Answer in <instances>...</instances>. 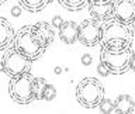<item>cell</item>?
I'll return each instance as SVG.
<instances>
[{
    "label": "cell",
    "instance_id": "6da1fadb",
    "mask_svg": "<svg viewBox=\"0 0 135 114\" xmlns=\"http://www.w3.org/2000/svg\"><path fill=\"white\" fill-rule=\"evenodd\" d=\"M134 41V30L129 24L111 17L103 23V35H101V48L108 51H124L131 48Z\"/></svg>",
    "mask_w": 135,
    "mask_h": 114
},
{
    "label": "cell",
    "instance_id": "7a4b0ae2",
    "mask_svg": "<svg viewBox=\"0 0 135 114\" xmlns=\"http://www.w3.org/2000/svg\"><path fill=\"white\" fill-rule=\"evenodd\" d=\"M76 100L86 108H96L104 100V86L96 78H84L76 86Z\"/></svg>",
    "mask_w": 135,
    "mask_h": 114
},
{
    "label": "cell",
    "instance_id": "3957f363",
    "mask_svg": "<svg viewBox=\"0 0 135 114\" xmlns=\"http://www.w3.org/2000/svg\"><path fill=\"white\" fill-rule=\"evenodd\" d=\"M32 66V61L28 59L24 54H21L14 45L7 48L2 58V70L8 78H16L20 75L30 73Z\"/></svg>",
    "mask_w": 135,
    "mask_h": 114
},
{
    "label": "cell",
    "instance_id": "277c9868",
    "mask_svg": "<svg viewBox=\"0 0 135 114\" xmlns=\"http://www.w3.org/2000/svg\"><path fill=\"white\" fill-rule=\"evenodd\" d=\"M34 76L30 73L11 78L8 82V94L17 104H28L35 100L34 92Z\"/></svg>",
    "mask_w": 135,
    "mask_h": 114
},
{
    "label": "cell",
    "instance_id": "5b68a950",
    "mask_svg": "<svg viewBox=\"0 0 135 114\" xmlns=\"http://www.w3.org/2000/svg\"><path fill=\"white\" fill-rule=\"evenodd\" d=\"M13 45L21 54H24L28 59H31L32 62L37 61L40 56H42V54L46 51V48H44L37 41V38L32 32V25H24V27H21L17 31L16 41Z\"/></svg>",
    "mask_w": 135,
    "mask_h": 114
},
{
    "label": "cell",
    "instance_id": "8992f818",
    "mask_svg": "<svg viewBox=\"0 0 135 114\" xmlns=\"http://www.w3.org/2000/svg\"><path fill=\"white\" fill-rule=\"evenodd\" d=\"M132 56V48H127L124 51H108L105 48L100 49V61L108 68L113 75H122L129 70Z\"/></svg>",
    "mask_w": 135,
    "mask_h": 114
},
{
    "label": "cell",
    "instance_id": "52a82bcc",
    "mask_svg": "<svg viewBox=\"0 0 135 114\" xmlns=\"http://www.w3.org/2000/svg\"><path fill=\"white\" fill-rule=\"evenodd\" d=\"M103 23L94 18L83 20L79 24V42L84 46H94L101 44Z\"/></svg>",
    "mask_w": 135,
    "mask_h": 114
},
{
    "label": "cell",
    "instance_id": "ba28073f",
    "mask_svg": "<svg viewBox=\"0 0 135 114\" xmlns=\"http://www.w3.org/2000/svg\"><path fill=\"white\" fill-rule=\"evenodd\" d=\"M114 17L125 24L135 23V0H113Z\"/></svg>",
    "mask_w": 135,
    "mask_h": 114
},
{
    "label": "cell",
    "instance_id": "9c48e42d",
    "mask_svg": "<svg viewBox=\"0 0 135 114\" xmlns=\"http://www.w3.org/2000/svg\"><path fill=\"white\" fill-rule=\"evenodd\" d=\"M89 13H90L91 18H94L100 23L110 20L111 17H114V4L113 0L108 2H97V0H90L87 4Z\"/></svg>",
    "mask_w": 135,
    "mask_h": 114
},
{
    "label": "cell",
    "instance_id": "30bf717a",
    "mask_svg": "<svg viewBox=\"0 0 135 114\" xmlns=\"http://www.w3.org/2000/svg\"><path fill=\"white\" fill-rule=\"evenodd\" d=\"M32 32L35 35L37 41L44 46V48H48V46L54 42L55 38V32L52 28V24H48L45 21H40V23L32 24Z\"/></svg>",
    "mask_w": 135,
    "mask_h": 114
},
{
    "label": "cell",
    "instance_id": "8fae6325",
    "mask_svg": "<svg viewBox=\"0 0 135 114\" xmlns=\"http://www.w3.org/2000/svg\"><path fill=\"white\" fill-rule=\"evenodd\" d=\"M58 31L61 41L66 45H72L79 40V24L75 21H65Z\"/></svg>",
    "mask_w": 135,
    "mask_h": 114
},
{
    "label": "cell",
    "instance_id": "7c38bea8",
    "mask_svg": "<svg viewBox=\"0 0 135 114\" xmlns=\"http://www.w3.org/2000/svg\"><path fill=\"white\" fill-rule=\"evenodd\" d=\"M16 35L17 32L11 27V24L4 17H2L0 18V49L6 51L7 48H10L16 41Z\"/></svg>",
    "mask_w": 135,
    "mask_h": 114
},
{
    "label": "cell",
    "instance_id": "4fadbf2b",
    "mask_svg": "<svg viewBox=\"0 0 135 114\" xmlns=\"http://www.w3.org/2000/svg\"><path fill=\"white\" fill-rule=\"evenodd\" d=\"M114 103H115L117 114H134L135 101L129 94H120L114 100Z\"/></svg>",
    "mask_w": 135,
    "mask_h": 114
},
{
    "label": "cell",
    "instance_id": "5bb4252c",
    "mask_svg": "<svg viewBox=\"0 0 135 114\" xmlns=\"http://www.w3.org/2000/svg\"><path fill=\"white\" fill-rule=\"evenodd\" d=\"M52 0H18L20 6L25 8V10L31 11V13H37L41 11L48 6Z\"/></svg>",
    "mask_w": 135,
    "mask_h": 114
},
{
    "label": "cell",
    "instance_id": "9a60e30c",
    "mask_svg": "<svg viewBox=\"0 0 135 114\" xmlns=\"http://www.w3.org/2000/svg\"><path fill=\"white\" fill-rule=\"evenodd\" d=\"M58 2L62 7H65L66 10L79 11V10H82V8L86 7L90 0H58Z\"/></svg>",
    "mask_w": 135,
    "mask_h": 114
},
{
    "label": "cell",
    "instance_id": "2e32d148",
    "mask_svg": "<svg viewBox=\"0 0 135 114\" xmlns=\"http://www.w3.org/2000/svg\"><path fill=\"white\" fill-rule=\"evenodd\" d=\"M46 83L44 78H35L34 79V92H35V100H44V92L46 87Z\"/></svg>",
    "mask_w": 135,
    "mask_h": 114
},
{
    "label": "cell",
    "instance_id": "e0dca14e",
    "mask_svg": "<svg viewBox=\"0 0 135 114\" xmlns=\"http://www.w3.org/2000/svg\"><path fill=\"white\" fill-rule=\"evenodd\" d=\"M99 110H100V113H103V114L115 113V103H114L113 100H110V99H104V100L100 103Z\"/></svg>",
    "mask_w": 135,
    "mask_h": 114
},
{
    "label": "cell",
    "instance_id": "ac0fdd59",
    "mask_svg": "<svg viewBox=\"0 0 135 114\" xmlns=\"http://www.w3.org/2000/svg\"><path fill=\"white\" fill-rule=\"evenodd\" d=\"M55 97H56V89H55L52 84L48 83L45 87V92H44V100L51 101V100H54Z\"/></svg>",
    "mask_w": 135,
    "mask_h": 114
},
{
    "label": "cell",
    "instance_id": "d6986e66",
    "mask_svg": "<svg viewBox=\"0 0 135 114\" xmlns=\"http://www.w3.org/2000/svg\"><path fill=\"white\" fill-rule=\"evenodd\" d=\"M97 72H99V75L103 76V78H105V76H108L110 73H111V72H110V69H108V68L105 66L101 61H100L99 65H97Z\"/></svg>",
    "mask_w": 135,
    "mask_h": 114
},
{
    "label": "cell",
    "instance_id": "ffe728a7",
    "mask_svg": "<svg viewBox=\"0 0 135 114\" xmlns=\"http://www.w3.org/2000/svg\"><path fill=\"white\" fill-rule=\"evenodd\" d=\"M63 23H65V21H63V18H62L61 16H55L54 18H52V27L54 28H58L59 30V28L62 27Z\"/></svg>",
    "mask_w": 135,
    "mask_h": 114
},
{
    "label": "cell",
    "instance_id": "44dd1931",
    "mask_svg": "<svg viewBox=\"0 0 135 114\" xmlns=\"http://www.w3.org/2000/svg\"><path fill=\"white\" fill-rule=\"evenodd\" d=\"M80 61H82V65H84V66H90L91 62H93V58H91L90 54H84Z\"/></svg>",
    "mask_w": 135,
    "mask_h": 114
},
{
    "label": "cell",
    "instance_id": "7402d4cb",
    "mask_svg": "<svg viewBox=\"0 0 135 114\" xmlns=\"http://www.w3.org/2000/svg\"><path fill=\"white\" fill-rule=\"evenodd\" d=\"M21 11H23V10H21V7H18V6H16V7L11 8V14L14 17H18L21 14Z\"/></svg>",
    "mask_w": 135,
    "mask_h": 114
},
{
    "label": "cell",
    "instance_id": "603a6c76",
    "mask_svg": "<svg viewBox=\"0 0 135 114\" xmlns=\"http://www.w3.org/2000/svg\"><path fill=\"white\" fill-rule=\"evenodd\" d=\"M54 73H55V75H61V73H62V68H61V66H56V68L54 69Z\"/></svg>",
    "mask_w": 135,
    "mask_h": 114
},
{
    "label": "cell",
    "instance_id": "cb8c5ba5",
    "mask_svg": "<svg viewBox=\"0 0 135 114\" xmlns=\"http://www.w3.org/2000/svg\"><path fill=\"white\" fill-rule=\"evenodd\" d=\"M131 70L135 72V54H134V56H132V61H131Z\"/></svg>",
    "mask_w": 135,
    "mask_h": 114
},
{
    "label": "cell",
    "instance_id": "d4e9b609",
    "mask_svg": "<svg viewBox=\"0 0 135 114\" xmlns=\"http://www.w3.org/2000/svg\"><path fill=\"white\" fill-rule=\"evenodd\" d=\"M97 2H108V0H97Z\"/></svg>",
    "mask_w": 135,
    "mask_h": 114
},
{
    "label": "cell",
    "instance_id": "484cf974",
    "mask_svg": "<svg viewBox=\"0 0 135 114\" xmlns=\"http://www.w3.org/2000/svg\"><path fill=\"white\" fill-rule=\"evenodd\" d=\"M0 2H2V3H3V2H6V0H0Z\"/></svg>",
    "mask_w": 135,
    "mask_h": 114
},
{
    "label": "cell",
    "instance_id": "4316f807",
    "mask_svg": "<svg viewBox=\"0 0 135 114\" xmlns=\"http://www.w3.org/2000/svg\"><path fill=\"white\" fill-rule=\"evenodd\" d=\"M134 30H135V23H134Z\"/></svg>",
    "mask_w": 135,
    "mask_h": 114
},
{
    "label": "cell",
    "instance_id": "83f0119b",
    "mask_svg": "<svg viewBox=\"0 0 135 114\" xmlns=\"http://www.w3.org/2000/svg\"><path fill=\"white\" fill-rule=\"evenodd\" d=\"M61 114H62V113H61Z\"/></svg>",
    "mask_w": 135,
    "mask_h": 114
}]
</instances>
